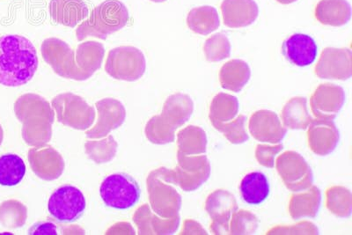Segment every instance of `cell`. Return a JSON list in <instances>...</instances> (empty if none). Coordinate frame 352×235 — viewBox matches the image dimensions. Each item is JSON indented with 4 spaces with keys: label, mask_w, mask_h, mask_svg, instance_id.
I'll use <instances>...</instances> for the list:
<instances>
[{
    "label": "cell",
    "mask_w": 352,
    "mask_h": 235,
    "mask_svg": "<svg viewBox=\"0 0 352 235\" xmlns=\"http://www.w3.org/2000/svg\"><path fill=\"white\" fill-rule=\"evenodd\" d=\"M44 61L59 77L85 81L102 67L105 47L96 41L80 43L76 49L56 37L45 39L41 46Z\"/></svg>",
    "instance_id": "obj_1"
},
{
    "label": "cell",
    "mask_w": 352,
    "mask_h": 235,
    "mask_svg": "<svg viewBox=\"0 0 352 235\" xmlns=\"http://www.w3.org/2000/svg\"><path fill=\"white\" fill-rule=\"evenodd\" d=\"M38 69V56L30 39L19 34L0 37V85L23 86L32 80Z\"/></svg>",
    "instance_id": "obj_2"
},
{
    "label": "cell",
    "mask_w": 352,
    "mask_h": 235,
    "mask_svg": "<svg viewBox=\"0 0 352 235\" xmlns=\"http://www.w3.org/2000/svg\"><path fill=\"white\" fill-rule=\"evenodd\" d=\"M14 113L22 124V137L28 146L40 147L50 142L55 111L45 98L36 93H25L15 102Z\"/></svg>",
    "instance_id": "obj_3"
},
{
    "label": "cell",
    "mask_w": 352,
    "mask_h": 235,
    "mask_svg": "<svg viewBox=\"0 0 352 235\" xmlns=\"http://www.w3.org/2000/svg\"><path fill=\"white\" fill-rule=\"evenodd\" d=\"M194 112V102L186 93H176L166 100L162 114L151 118L146 124V136L153 144L166 145L174 142L175 131L180 128Z\"/></svg>",
    "instance_id": "obj_4"
},
{
    "label": "cell",
    "mask_w": 352,
    "mask_h": 235,
    "mask_svg": "<svg viewBox=\"0 0 352 235\" xmlns=\"http://www.w3.org/2000/svg\"><path fill=\"white\" fill-rule=\"evenodd\" d=\"M130 20L128 8L120 0H106L78 25L76 30L78 41L87 38L105 40L110 34L124 28Z\"/></svg>",
    "instance_id": "obj_5"
},
{
    "label": "cell",
    "mask_w": 352,
    "mask_h": 235,
    "mask_svg": "<svg viewBox=\"0 0 352 235\" xmlns=\"http://www.w3.org/2000/svg\"><path fill=\"white\" fill-rule=\"evenodd\" d=\"M178 166L174 170L160 168L154 173L166 183L178 185L186 192L199 189L210 177V163L206 155L187 156L177 153Z\"/></svg>",
    "instance_id": "obj_6"
},
{
    "label": "cell",
    "mask_w": 352,
    "mask_h": 235,
    "mask_svg": "<svg viewBox=\"0 0 352 235\" xmlns=\"http://www.w3.org/2000/svg\"><path fill=\"white\" fill-rule=\"evenodd\" d=\"M105 71L115 80L134 82L146 74V56L137 47H116L107 56Z\"/></svg>",
    "instance_id": "obj_7"
},
{
    "label": "cell",
    "mask_w": 352,
    "mask_h": 235,
    "mask_svg": "<svg viewBox=\"0 0 352 235\" xmlns=\"http://www.w3.org/2000/svg\"><path fill=\"white\" fill-rule=\"evenodd\" d=\"M59 123L78 131H87L96 121V109L74 93H62L52 99Z\"/></svg>",
    "instance_id": "obj_8"
},
{
    "label": "cell",
    "mask_w": 352,
    "mask_h": 235,
    "mask_svg": "<svg viewBox=\"0 0 352 235\" xmlns=\"http://www.w3.org/2000/svg\"><path fill=\"white\" fill-rule=\"evenodd\" d=\"M100 196L108 208L128 210L140 202L141 189L130 175L115 173L103 180L100 187Z\"/></svg>",
    "instance_id": "obj_9"
},
{
    "label": "cell",
    "mask_w": 352,
    "mask_h": 235,
    "mask_svg": "<svg viewBox=\"0 0 352 235\" xmlns=\"http://www.w3.org/2000/svg\"><path fill=\"white\" fill-rule=\"evenodd\" d=\"M87 208L82 191L72 185H64L50 196L48 203L50 214L62 223H71L82 217Z\"/></svg>",
    "instance_id": "obj_10"
},
{
    "label": "cell",
    "mask_w": 352,
    "mask_h": 235,
    "mask_svg": "<svg viewBox=\"0 0 352 235\" xmlns=\"http://www.w3.org/2000/svg\"><path fill=\"white\" fill-rule=\"evenodd\" d=\"M276 169L287 187L294 192H302L313 186V172L300 153L286 152L276 159Z\"/></svg>",
    "instance_id": "obj_11"
},
{
    "label": "cell",
    "mask_w": 352,
    "mask_h": 235,
    "mask_svg": "<svg viewBox=\"0 0 352 235\" xmlns=\"http://www.w3.org/2000/svg\"><path fill=\"white\" fill-rule=\"evenodd\" d=\"M151 208L160 218L170 219L179 215L182 208V197L171 183L160 179L154 172L147 177Z\"/></svg>",
    "instance_id": "obj_12"
},
{
    "label": "cell",
    "mask_w": 352,
    "mask_h": 235,
    "mask_svg": "<svg viewBox=\"0 0 352 235\" xmlns=\"http://www.w3.org/2000/svg\"><path fill=\"white\" fill-rule=\"evenodd\" d=\"M238 203L235 197L226 190H217L207 197L206 210L212 223L210 231L215 234L230 233L232 215L238 211Z\"/></svg>",
    "instance_id": "obj_13"
},
{
    "label": "cell",
    "mask_w": 352,
    "mask_h": 235,
    "mask_svg": "<svg viewBox=\"0 0 352 235\" xmlns=\"http://www.w3.org/2000/svg\"><path fill=\"white\" fill-rule=\"evenodd\" d=\"M98 119L92 129L86 131L87 139H99L109 136L112 131L118 129L126 119V109L120 101L114 98H104L96 103Z\"/></svg>",
    "instance_id": "obj_14"
},
{
    "label": "cell",
    "mask_w": 352,
    "mask_h": 235,
    "mask_svg": "<svg viewBox=\"0 0 352 235\" xmlns=\"http://www.w3.org/2000/svg\"><path fill=\"white\" fill-rule=\"evenodd\" d=\"M351 51L347 48L323 49L316 67V74L322 80H347L351 78Z\"/></svg>",
    "instance_id": "obj_15"
},
{
    "label": "cell",
    "mask_w": 352,
    "mask_h": 235,
    "mask_svg": "<svg viewBox=\"0 0 352 235\" xmlns=\"http://www.w3.org/2000/svg\"><path fill=\"white\" fill-rule=\"evenodd\" d=\"M28 157L31 169L41 179L54 181L64 173V159L52 146L34 147L30 150Z\"/></svg>",
    "instance_id": "obj_16"
},
{
    "label": "cell",
    "mask_w": 352,
    "mask_h": 235,
    "mask_svg": "<svg viewBox=\"0 0 352 235\" xmlns=\"http://www.w3.org/2000/svg\"><path fill=\"white\" fill-rule=\"evenodd\" d=\"M345 102V92L335 84L320 85L311 98V107L316 118L334 120Z\"/></svg>",
    "instance_id": "obj_17"
},
{
    "label": "cell",
    "mask_w": 352,
    "mask_h": 235,
    "mask_svg": "<svg viewBox=\"0 0 352 235\" xmlns=\"http://www.w3.org/2000/svg\"><path fill=\"white\" fill-rule=\"evenodd\" d=\"M250 134L259 142L279 144L287 129L282 124L280 119L275 112L259 111L252 115L248 124Z\"/></svg>",
    "instance_id": "obj_18"
},
{
    "label": "cell",
    "mask_w": 352,
    "mask_h": 235,
    "mask_svg": "<svg viewBox=\"0 0 352 235\" xmlns=\"http://www.w3.org/2000/svg\"><path fill=\"white\" fill-rule=\"evenodd\" d=\"M282 53L290 64L306 67L316 60L318 47L316 41L308 34H294L283 43Z\"/></svg>",
    "instance_id": "obj_19"
},
{
    "label": "cell",
    "mask_w": 352,
    "mask_h": 235,
    "mask_svg": "<svg viewBox=\"0 0 352 235\" xmlns=\"http://www.w3.org/2000/svg\"><path fill=\"white\" fill-rule=\"evenodd\" d=\"M308 128V144L316 155L325 156L334 151L339 142V131L333 120L316 118Z\"/></svg>",
    "instance_id": "obj_20"
},
{
    "label": "cell",
    "mask_w": 352,
    "mask_h": 235,
    "mask_svg": "<svg viewBox=\"0 0 352 235\" xmlns=\"http://www.w3.org/2000/svg\"><path fill=\"white\" fill-rule=\"evenodd\" d=\"M223 21L230 28L246 27L258 18L259 8L254 0H223Z\"/></svg>",
    "instance_id": "obj_21"
},
{
    "label": "cell",
    "mask_w": 352,
    "mask_h": 235,
    "mask_svg": "<svg viewBox=\"0 0 352 235\" xmlns=\"http://www.w3.org/2000/svg\"><path fill=\"white\" fill-rule=\"evenodd\" d=\"M140 234H173L180 225V216L164 219L156 216L148 205L138 208L133 216Z\"/></svg>",
    "instance_id": "obj_22"
},
{
    "label": "cell",
    "mask_w": 352,
    "mask_h": 235,
    "mask_svg": "<svg viewBox=\"0 0 352 235\" xmlns=\"http://www.w3.org/2000/svg\"><path fill=\"white\" fill-rule=\"evenodd\" d=\"M49 10L54 23L70 27L78 26L89 15L84 0H52Z\"/></svg>",
    "instance_id": "obj_23"
},
{
    "label": "cell",
    "mask_w": 352,
    "mask_h": 235,
    "mask_svg": "<svg viewBox=\"0 0 352 235\" xmlns=\"http://www.w3.org/2000/svg\"><path fill=\"white\" fill-rule=\"evenodd\" d=\"M314 15L325 26L342 27L351 20V6L347 0H320Z\"/></svg>",
    "instance_id": "obj_24"
},
{
    "label": "cell",
    "mask_w": 352,
    "mask_h": 235,
    "mask_svg": "<svg viewBox=\"0 0 352 235\" xmlns=\"http://www.w3.org/2000/svg\"><path fill=\"white\" fill-rule=\"evenodd\" d=\"M242 199L250 205H259L268 199L270 184L262 172H252L245 175L240 184Z\"/></svg>",
    "instance_id": "obj_25"
},
{
    "label": "cell",
    "mask_w": 352,
    "mask_h": 235,
    "mask_svg": "<svg viewBox=\"0 0 352 235\" xmlns=\"http://www.w3.org/2000/svg\"><path fill=\"white\" fill-rule=\"evenodd\" d=\"M251 77L250 65L241 59H234L223 65L219 73V80L222 89L241 92Z\"/></svg>",
    "instance_id": "obj_26"
},
{
    "label": "cell",
    "mask_w": 352,
    "mask_h": 235,
    "mask_svg": "<svg viewBox=\"0 0 352 235\" xmlns=\"http://www.w3.org/2000/svg\"><path fill=\"white\" fill-rule=\"evenodd\" d=\"M303 194L292 197L289 211L294 221L304 218H316L318 214L322 192L316 186L303 191Z\"/></svg>",
    "instance_id": "obj_27"
},
{
    "label": "cell",
    "mask_w": 352,
    "mask_h": 235,
    "mask_svg": "<svg viewBox=\"0 0 352 235\" xmlns=\"http://www.w3.org/2000/svg\"><path fill=\"white\" fill-rule=\"evenodd\" d=\"M283 124L292 130H306L314 119L307 109L305 97H294L286 103L281 114Z\"/></svg>",
    "instance_id": "obj_28"
},
{
    "label": "cell",
    "mask_w": 352,
    "mask_h": 235,
    "mask_svg": "<svg viewBox=\"0 0 352 235\" xmlns=\"http://www.w3.org/2000/svg\"><path fill=\"white\" fill-rule=\"evenodd\" d=\"M187 25L195 34L207 36L220 26L218 11L210 5H203L188 12Z\"/></svg>",
    "instance_id": "obj_29"
},
{
    "label": "cell",
    "mask_w": 352,
    "mask_h": 235,
    "mask_svg": "<svg viewBox=\"0 0 352 235\" xmlns=\"http://www.w3.org/2000/svg\"><path fill=\"white\" fill-rule=\"evenodd\" d=\"M178 152L187 156L202 155L206 153L207 137L200 127L188 126L177 135Z\"/></svg>",
    "instance_id": "obj_30"
},
{
    "label": "cell",
    "mask_w": 352,
    "mask_h": 235,
    "mask_svg": "<svg viewBox=\"0 0 352 235\" xmlns=\"http://www.w3.org/2000/svg\"><path fill=\"white\" fill-rule=\"evenodd\" d=\"M26 164L21 156L6 153L0 157V185L16 186L26 175Z\"/></svg>",
    "instance_id": "obj_31"
},
{
    "label": "cell",
    "mask_w": 352,
    "mask_h": 235,
    "mask_svg": "<svg viewBox=\"0 0 352 235\" xmlns=\"http://www.w3.org/2000/svg\"><path fill=\"white\" fill-rule=\"evenodd\" d=\"M239 102L235 96L220 93L213 98L210 108V119L212 123H228L236 118Z\"/></svg>",
    "instance_id": "obj_32"
},
{
    "label": "cell",
    "mask_w": 352,
    "mask_h": 235,
    "mask_svg": "<svg viewBox=\"0 0 352 235\" xmlns=\"http://www.w3.org/2000/svg\"><path fill=\"white\" fill-rule=\"evenodd\" d=\"M28 218V209L17 200H8L0 205V223L8 230L23 227Z\"/></svg>",
    "instance_id": "obj_33"
},
{
    "label": "cell",
    "mask_w": 352,
    "mask_h": 235,
    "mask_svg": "<svg viewBox=\"0 0 352 235\" xmlns=\"http://www.w3.org/2000/svg\"><path fill=\"white\" fill-rule=\"evenodd\" d=\"M118 147V142L111 135L104 139L88 140L85 144L87 156L97 164L111 161L116 157Z\"/></svg>",
    "instance_id": "obj_34"
},
{
    "label": "cell",
    "mask_w": 352,
    "mask_h": 235,
    "mask_svg": "<svg viewBox=\"0 0 352 235\" xmlns=\"http://www.w3.org/2000/svg\"><path fill=\"white\" fill-rule=\"evenodd\" d=\"M351 203V193L348 189L335 186L327 190V208L338 217H350Z\"/></svg>",
    "instance_id": "obj_35"
},
{
    "label": "cell",
    "mask_w": 352,
    "mask_h": 235,
    "mask_svg": "<svg viewBox=\"0 0 352 235\" xmlns=\"http://www.w3.org/2000/svg\"><path fill=\"white\" fill-rule=\"evenodd\" d=\"M204 52L206 60L210 63L225 60L231 55L230 41L225 34H213L204 43Z\"/></svg>",
    "instance_id": "obj_36"
},
{
    "label": "cell",
    "mask_w": 352,
    "mask_h": 235,
    "mask_svg": "<svg viewBox=\"0 0 352 235\" xmlns=\"http://www.w3.org/2000/svg\"><path fill=\"white\" fill-rule=\"evenodd\" d=\"M247 118L245 115H239L232 122L228 123H212L216 130L222 133L228 139L229 142L234 145H240L250 139L246 131Z\"/></svg>",
    "instance_id": "obj_37"
},
{
    "label": "cell",
    "mask_w": 352,
    "mask_h": 235,
    "mask_svg": "<svg viewBox=\"0 0 352 235\" xmlns=\"http://www.w3.org/2000/svg\"><path fill=\"white\" fill-rule=\"evenodd\" d=\"M231 219V234H253L258 228L259 221L256 216L244 210L235 212Z\"/></svg>",
    "instance_id": "obj_38"
},
{
    "label": "cell",
    "mask_w": 352,
    "mask_h": 235,
    "mask_svg": "<svg viewBox=\"0 0 352 235\" xmlns=\"http://www.w3.org/2000/svg\"><path fill=\"white\" fill-rule=\"evenodd\" d=\"M284 146L281 144L276 146L258 145L256 152V159L263 167L273 168L275 167L276 156L282 152Z\"/></svg>",
    "instance_id": "obj_39"
},
{
    "label": "cell",
    "mask_w": 352,
    "mask_h": 235,
    "mask_svg": "<svg viewBox=\"0 0 352 235\" xmlns=\"http://www.w3.org/2000/svg\"><path fill=\"white\" fill-rule=\"evenodd\" d=\"M58 234V227H56V224L52 223V222H40V223L34 224L33 227H31L30 230H28V234L34 235H56Z\"/></svg>",
    "instance_id": "obj_40"
},
{
    "label": "cell",
    "mask_w": 352,
    "mask_h": 235,
    "mask_svg": "<svg viewBox=\"0 0 352 235\" xmlns=\"http://www.w3.org/2000/svg\"><path fill=\"white\" fill-rule=\"evenodd\" d=\"M182 234H206V231L204 230L202 227H201V225L197 223L196 221H190V219H188V221H185V230H182Z\"/></svg>",
    "instance_id": "obj_41"
},
{
    "label": "cell",
    "mask_w": 352,
    "mask_h": 235,
    "mask_svg": "<svg viewBox=\"0 0 352 235\" xmlns=\"http://www.w3.org/2000/svg\"><path fill=\"white\" fill-rule=\"evenodd\" d=\"M278 3H280L282 5H290L292 3L296 2L297 0H276Z\"/></svg>",
    "instance_id": "obj_42"
},
{
    "label": "cell",
    "mask_w": 352,
    "mask_h": 235,
    "mask_svg": "<svg viewBox=\"0 0 352 235\" xmlns=\"http://www.w3.org/2000/svg\"><path fill=\"white\" fill-rule=\"evenodd\" d=\"M3 139H4V131H3L1 124H0V146L2 145Z\"/></svg>",
    "instance_id": "obj_43"
},
{
    "label": "cell",
    "mask_w": 352,
    "mask_h": 235,
    "mask_svg": "<svg viewBox=\"0 0 352 235\" xmlns=\"http://www.w3.org/2000/svg\"><path fill=\"white\" fill-rule=\"evenodd\" d=\"M150 1H152L154 3H163V2H166V0H150Z\"/></svg>",
    "instance_id": "obj_44"
}]
</instances>
